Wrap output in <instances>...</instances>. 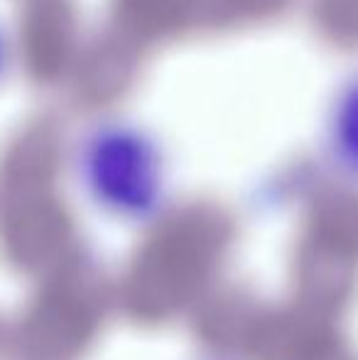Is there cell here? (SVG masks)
Here are the masks:
<instances>
[{
    "label": "cell",
    "mask_w": 358,
    "mask_h": 360,
    "mask_svg": "<svg viewBox=\"0 0 358 360\" xmlns=\"http://www.w3.org/2000/svg\"><path fill=\"white\" fill-rule=\"evenodd\" d=\"M0 64H3V39H0Z\"/></svg>",
    "instance_id": "cell-1"
}]
</instances>
